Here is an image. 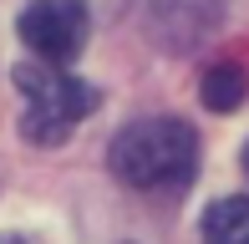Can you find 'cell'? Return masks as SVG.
I'll return each instance as SVG.
<instances>
[{
  "label": "cell",
  "instance_id": "cell-1",
  "mask_svg": "<svg viewBox=\"0 0 249 244\" xmlns=\"http://www.w3.org/2000/svg\"><path fill=\"white\" fill-rule=\"evenodd\" d=\"M117 183L142 188V193H178L198 173V138L178 117H142L117 132L107 153Z\"/></svg>",
  "mask_w": 249,
  "mask_h": 244
},
{
  "label": "cell",
  "instance_id": "cell-2",
  "mask_svg": "<svg viewBox=\"0 0 249 244\" xmlns=\"http://www.w3.org/2000/svg\"><path fill=\"white\" fill-rule=\"evenodd\" d=\"M16 87H20V132L36 148L66 142L76 122L97 112V87H87L82 76H71L66 66H51V61L16 66Z\"/></svg>",
  "mask_w": 249,
  "mask_h": 244
},
{
  "label": "cell",
  "instance_id": "cell-3",
  "mask_svg": "<svg viewBox=\"0 0 249 244\" xmlns=\"http://www.w3.org/2000/svg\"><path fill=\"white\" fill-rule=\"evenodd\" d=\"M87 36H92V16H87L82 0H36L20 16L26 51H36V61H51V66L76 61Z\"/></svg>",
  "mask_w": 249,
  "mask_h": 244
},
{
  "label": "cell",
  "instance_id": "cell-4",
  "mask_svg": "<svg viewBox=\"0 0 249 244\" xmlns=\"http://www.w3.org/2000/svg\"><path fill=\"white\" fill-rule=\"evenodd\" d=\"M203 244H249V198H219L203 214Z\"/></svg>",
  "mask_w": 249,
  "mask_h": 244
},
{
  "label": "cell",
  "instance_id": "cell-5",
  "mask_svg": "<svg viewBox=\"0 0 249 244\" xmlns=\"http://www.w3.org/2000/svg\"><path fill=\"white\" fill-rule=\"evenodd\" d=\"M244 92H249L244 66L219 61L213 71H203V107H213V112H234V107L244 102Z\"/></svg>",
  "mask_w": 249,
  "mask_h": 244
},
{
  "label": "cell",
  "instance_id": "cell-6",
  "mask_svg": "<svg viewBox=\"0 0 249 244\" xmlns=\"http://www.w3.org/2000/svg\"><path fill=\"white\" fill-rule=\"evenodd\" d=\"M244 173H249V142H244Z\"/></svg>",
  "mask_w": 249,
  "mask_h": 244
}]
</instances>
